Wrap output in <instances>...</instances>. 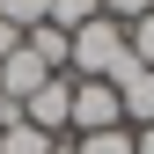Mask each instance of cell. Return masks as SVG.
Listing matches in <instances>:
<instances>
[{"mask_svg":"<svg viewBox=\"0 0 154 154\" xmlns=\"http://www.w3.org/2000/svg\"><path fill=\"white\" fill-rule=\"evenodd\" d=\"M132 66H140V59H132V37H125V22H110V15H95L88 29L66 37V73H73V81H110V88H118Z\"/></svg>","mask_w":154,"mask_h":154,"instance_id":"cell-1","label":"cell"},{"mask_svg":"<svg viewBox=\"0 0 154 154\" xmlns=\"http://www.w3.org/2000/svg\"><path fill=\"white\" fill-rule=\"evenodd\" d=\"M22 118L44 132V140H73V73H51V81L22 103Z\"/></svg>","mask_w":154,"mask_h":154,"instance_id":"cell-2","label":"cell"},{"mask_svg":"<svg viewBox=\"0 0 154 154\" xmlns=\"http://www.w3.org/2000/svg\"><path fill=\"white\" fill-rule=\"evenodd\" d=\"M110 125H125L118 88H110V81H73V140H88V132H110Z\"/></svg>","mask_w":154,"mask_h":154,"instance_id":"cell-3","label":"cell"},{"mask_svg":"<svg viewBox=\"0 0 154 154\" xmlns=\"http://www.w3.org/2000/svg\"><path fill=\"white\" fill-rule=\"evenodd\" d=\"M118 110H125V125H132V132L154 125V73H147V66H132L125 81H118Z\"/></svg>","mask_w":154,"mask_h":154,"instance_id":"cell-4","label":"cell"},{"mask_svg":"<svg viewBox=\"0 0 154 154\" xmlns=\"http://www.w3.org/2000/svg\"><path fill=\"white\" fill-rule=\"evenodd\" d=\"M0 154H51V140H44V132L22 118V110H15V118L0 125Z\"/></svg>","mask_w":154,"mask_h":154,"instance_id":"cell-5","label":"cell"},{"mask_svg":"<svg viewBox=\"0 0 154 154\" xmlns=\"http://www.w3.org/2000/svg\"><path fill=\"white\" fill-rule=\"evenodd\" d=\"M95 15H103V0H51V15H44V22L73 37V29H88V22H95Z\"/></svg>","mask_w":154,"mask_h":154,"instance_id":"cell-6","label":"cell"},{"mask_svg":"<svg viewBox=\"0 0 154 154\" xmlns=\"http://www.w3.org/2000/svg\"><path fill=\"white\" fill-rule=\"evenodd\" d=\"M44 15H51V0H0V22H8V29H37V22H44Z\"/></svg>","mask_w":154,"mask_h":154,"instance_id":"cell-7","label":"cell"},{"mask_svg":"<svg viewBox=\"0 0 154 154\" xmlns=\"http://www.w3.org/2000/svg\"><path fill=\"white\" fill-rule=\"evenodd\" d=\"M81 154H132V125H110V132H88V140H73Z\"/></svg>","mask_w":154,"mask_h":154,"instance_id":"cell-8","label":"cell"},{"mask_svg":"<svg viewBox=\"0 0 154 154\" xmlns=\"http://www.w3.org/2000/svg\"><path fill=\"white\" fill-rule=\"evenodd\" d=\"M103 15H110V22H147V15H154V0H103Z\"/></svg>","mask_w":154,"mask_h":154,"instance_id":"cell-9","label":"cell"},{"mask_svg":"<svg viewBox=\"0 0 154 154\" xmlns=\"http://www.w3.org/2000/svg\"><path fill=\"white\" fill-rule=\"evenodd\" d=\"M125 37H132V59H140V66L154 73V15H147V22H132Z\"/></svg>","mask_w":154,"mask_h":154,"instance_id":"cell-10","label":"cell"},{"mask_svg":"<svg viewBox=\"0 0 154 154\" xmlns=\"http://www.w3.org/2000/svg\"><path fill=\"white\" fill-rule=\"evenodd\" d=\"M8 51H22V29H8V22H0V66H8Z\"/></svg>","mask_w":154,"mask_h":154,"instance_id":"cell-11","label":"cell"},{"mask_svg":"<svg viewBox=\"0 0 154 154\" xmlns=\"http://www.w3.org/2000/svg\"><path fill=\"white\" fill-rule=\"evenodd\" d=\"M132 154H154V125H140V132H132Z\"/></svg>","mask_w":154,"mask_h":154,"instance_id":"cell-12","label":"cell"},{"mask_svg":"<svg viewBox=\"0 0 154 154\" xmlns=\"http://www.w3.org/2000/svg\"><path fill=\"white\" fill-rule=\"evenodd\" d=\"M51 154H81V147H73V140H51Z\"/></svg>","mask_w":154,"mask_h":154,"instance_id":"cell-13","label":"cell"}]
</instances>
